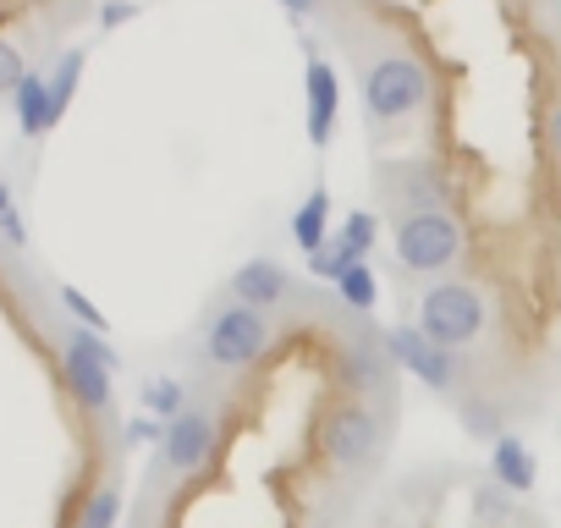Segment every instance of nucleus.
I'll return each mask as SVG.
<instances>
[{"label":"nucleus","mask_w":561,"mask_h":528,"mask_svg":"<svg viewBox=\"0 0 561 528\" xmlns=\"http://www.w3.org/2000/svg\"><path fill=\"white\" fill-rule=\"evenodd\" d=\"M380 198L397 204L402 215L413 209H451V182L435 160H413V165H391L380 176Z\"/></svg>","instance_id":"9b49d317"},{"label":"nucleus","mask_w":561,"mask_h":528,"mask_svg":"<svg viewBox=\"0 0 561 528\" xmlns=\"http://www.w3.org/2000/svg\"><path fill=\"white\" fill-rule=\"evenodd\" d=\"M457 424H462L468 440H490V446L506 435V413L490 397H457Z\"/></svg>","instance_id":"f3484780"},{"label":"nucleus","mask_w":561,"mask_h":528,"mask_svg":"<svg viewBox=\"0 0 561 528\" xmlns=\"http://www.w3.org/2000/svg\"><path fill=\"white\" fill-rule=\"evenodd\" d=\"M380 342H386L391 364L408 369L424 391H435V397H457V375H462V369H457V353L435 347L419 325H386Z\"/></svg>","instance_id":"6e6552de"},{"label":"nucleus","mask_w":561,"mask_h":528,"mask_svg":"<svg viewBox=\"0 0 561 528\" xmlns=\"http://www.w3.org/2000/svg\"><path fill=\"white\" fill-rule=\"evenodd\" d=\"M293 242L304 253H320L331 242V187H309V198L293 209Z\"/></svg>","instance_id":"2eb2a0df"},{"label":"nucleus","mask_w":561,"mask_h":528,"mask_svg":"<svg viewBox=\"0 0 561 528\" xmlns=\"http://www.w3.org/2000/svg\"><path fill=\"white\" fill-rule=\"evenodd\" d=\"M12 105H18V127H23V138H28V144H39V138L56 127L50 72H28V78H23V89L12 94Z\"/></svg>","instance_id":"4468645a"},{"label":"nucleus","mask_w":561,"mask_h":528,"mask_svg":"<svg viewBox=\"0 0 561 528\" xmlns=\"http://www.w3.org/2000/svg\"><path fill=\"white\" fill-rule=\"evenodd\" d=\"M138 397H144V413L160 418V424H171V418H182V413L193 408V402H187V386H182L176 375H149Z\"/></svg>","instance_id":"a211bd4d"},{"label":"nucleus","mask_w":561,"mask_h":528,"mask_svg":"<svg viewBox=\"0 0 561 528\" xmlns=\"http://www.w3.org/2000/svg\"><path fill=\"white\" fill-rule=\"evenodd\" d=\"M490 479H495V490H506V495H528V490L539 484V457H534V446H528L517 429H506V435L490 446Z\"/></svg>","instance_id":"ddd939ff"},{"label":"nucleus","mask_w":561,"mask_h":528,"mask_svg":"<svg viewBox=\"0 0 561 528\" xmlns=\"http://www.w3.org/2000/svg\"><path fill=\"white\" fill-rule=\"evenodd\" d=\"M116 369H122V353L100 331H83V325L61 331V380H67V391H72V402L83 413H111Z\"/></svg>","instance_id":"39448f33"},{"label":"nucleus","mask_w":561,"mask_h":528,"mask_svg":"<svg viewBox=\"0 0 561 528\" xmlns=\"http://www.w3.org/2000/svg\"><path fill=\"white\" fill-rule=\"evenodd\" d=\"M122 440H127V446H149V440L160 446V440H165V424L144 413V418H133V424H127V435H122Z\"/></svg>","instance_id":"b1692460"},{"label":"nucleus","mask_w":561,"mask_h":528,"mask_svg":"<svg viewBox=\"0 0 561 528\" xmlns=\"http://www.w3.org/2000/svg\"><path fill=\"white\" fill-rule=\"evenodd\" d=\"M413 325H419L435 347H446V353L473 347V342L490 331V298H484L479 287H468V282H430V287L419 292Z\"/></svg>","instance_id":"7ed1b4c3"},{"label":"nucleus","mask_w":561,"mask_h":528,"mask_svg":"<svg viewBox=\"0 0 561 528\" xmlns=\"http://www.w3.org/2000/svg\"><path fill=\"white\" fill-rule=\"evenodd\" d=\"M397 264L408 276H446L457 253H462V220L451 209H413V215H397Z\"/></svg>","instance_id":"20e7f679"},{"label":"nucleus","mask_w":561,"mask_h":528,"mask_svg":"<svg viewBox=\"0 0 561 528\" xmlns=\"http://www.w3.org/2000/svg\"><path fill=\"white\" fill-rule=\"evenodd\" d=\"M61 309L72 314V325H83V331H100V336H105V314H100L78 287H61Z\"/></svg>","instance_id":"4be33fe9"},{"label":"nucleus","mask_w":561,"mask_h":528,"mask_svg":"<svg viewBox=\"0 0 561 528\" xmlns=\"http://www.w3.org/2000/svg\"><path fill=\"white\" fill-rule=\"evenodd\" d=\"M83 67H89V50H83V45L61 50V61L50 67V100H56V122L72 111V94H78V83H83Z\"/></svg>","instance_id":"6ab92c4d"},{"label":"nucleus","mask_w":561,"mask_h":528,"mask_svg":"<svg viewBox=\"0 0 561 528\" xmlns=\"http://www.w3.org/2000/svg\"><path fill=\"white\" fill-rule=\"evenodd\" d=\"M226 298H231V303H242V309L275 314L280 303L293 298V271H287L280 259H270V253L242 259L237 271H231V282H226Z\"/></svg>","instance_id":"1a4fd4ad"},{"label":"nucleus","mask_w":561,"mask_h":528,"mask_svg":"<svg viewBox=\"0 0 561 528\" xmlns=\"http://www.w3.org/2000/svg\"><path fill=\"white\" fill-rule=\"evenodd\" d=\"M430 94H435V78L413 50H380V56L364 61L358 100H364V122L375 133H391V127L413 122L430 105Z\"/></svg>","instance_id":"f257e3e1"},{"label":"nucleus","mask_w":561,"mask_h":528,"mask_svg":"<svg viewBox=\"0 0 561 528\" xmlns=\"http://www.w3.org/2000/svg\"><path fill=\"white\" fill-rule=\"evenodd\" d=\"M275 342V320L259 314V309H242L231 298L209 303L204 325H198V358L220 375H237V369H253Z\"/></svg>","instance_id":"f03ea898"},{"label":"nucleus","mask_w":561,"mask_h":528,"mask_svg":"<svg viewBox=\"0 0 561 528\" xmlns=\"http://www.w3.org/2000/svg\"><path fill=\"white\" fill-rule=\"evenodd\" d=\"M133 528H154V517H149V501H144V512H138V523Z\"/></svg>","instance_id":"c756f323"},{"label":"nucleus","mask_w":561,"mask_h":528,"mask_svg":"<svg viewBox=\"0 0 561 528\" xmlns=\"http://www.w3.org/2000/svg\"><path fill=\"white\" fill-rule=\"evenodd\" d=\"M391 353H386V342L380 336H364V342H353L347 353H342V380H347V397H386V386H391ZM397 391V386H391Z\"/></svg>","instance_id":"f8f14e48"},{"label":"nucleus","mask_w":561,"mask_h":528,"mask_svg":"<svg viewBox=\"0 0 561 528\" xmlns=\"http://www.w3.org/2000/svg\"><path fill=\"white\" fill-rule=\"evenodd\" d=\"M215 440H220V413L215 408H187L182 418L165 424V440L154 451V490L176 484V479H193L209 457H215Z\"/></svg>","instance_id":"0eeeda50"},{"label":"nucleus","mask_w":561,"mask_h":528,"mask_svg":"<svg viewBox=\"0 0 561 528\" xmlns=\"http://www.w3.org/2000/svg\"><path fill=\"white\" fill-rule=\"evenodd\" d=\"M133 18H138V0H105L100 7V28H122Z\"/></svg>","instance_id":"393cba45"},{"label":"nucleus","mask_w":561,"mask_h":528,"mask_svg":"<svg viewBox=\"0 0 561 528\" xmlns=\"http://www.w3.org/2000/svg\"><path fill=\"white\" fill-rule=\"evenodd\" d=\"M331 242L342 248L347 264H369V253H375V242H380V215H375V209H353V215L331 231Z\"/></svg>","instance_id":"dca6fc26"},{"label":"nucleus","mask_w":561,"mask_h":528,"mask_svg":"<svg viewBox=\"0 0 561 528\" xmlns=\"http://www.w3.org/2000/svg\"><path fill=\"white\" fill-rule=\"evenodd\" d=\"M116 523H122V484L105 479V484L89 490V501L78 512V528H116Z\"/></svg>","instance_id":"aec40b11"},{"label":"nucleus","mask_w":561,"mask_h":528,"mask_svg":"<svg viewBox=\"0 0 561 528\" xmlns=\"http://www.w3.org/2000/svg\"><path fill=\"white\" fill-rule=\"evenodd\" d=\"M380 446H386V429H380L375 408L358 397H342L320 418V451L331 457L336 473H369L380 462Z\"/></svg>","instance_id":"423d86ee"},{"label":"nucleus","mask_w":561,"mask_h":528,"mask_svg":"<svg viewBox=\"0 0 561 528\" xmlns=\"http://www.w3.org/2000/svg\"><path fill=\"white\" fill-rule=\"evenodd\" d=\"M0 242H7V248H28V226H23V215L18 209H7V215H0Z\"/></svg>","instance_id":"a878e982"},{"label":"nucleus","mask_w":561,"mask_h":528,"mask_svg":"<svg viewBox=\"0 0 561 528\" xmlns=\"http://www.w3.org/2000/svg\"><path fill=\"white\" fill-rule=\"evenodd\" d=\"M23 78H28L23 50H18L12 39H0V94H18V89H23Z\"/></svg>","instance_id":"5701e85b"},{"label":"nucleus","mask_w":561,"mask_h":528,"mask_svg":"<svg viewBox=\"0 0 561 528\" xmlns=\"http://www.w3.org/2000/svg\"><path fill=\"white\" fill-rule=\"evenodd\" d=\"M545 133H550V149L561 154V100L550 105V116H545Z\"/></svg>","instance_id":"bb28decb"},{"label":"nucleus","mask_w":561,"mask_h":528,"mask_svg":"<svg viewBox=\"0 0 561 528\" xmlns=\"http://www.w3.org/2000/svg\"><path fill=\"white\" fill-rule=\"evenodd\" d=\"M304 116H309V144L325 149L336 133V116H342V78L320 56L314 39H309V61H304Z\"/></svg>","instance_id":"9d476101"},{"label":"nucleus","mask_w":561,"mask_h":528,"mask_svg":"<svg viewBox=\"0 0 561 528\" xmlns=\"http://www.w3.org/2000/svg\"><path fill=\"white\" fill-rule=\"evenodd\" d=\"M336 292H342V303H347L353 314H369V309L380 303V282H375L369 264H353V271H342Z\"/></svg>","instance_id":"412c9836"},{"label":"nucleus","mask_w":561,"mask_h":528,"mask_svg":"<svg viewBox=\"0 0 561 528\" xmlns=\"http://www.w3.org/2000/svg\"><path fill=\"white\" fill-rule=\"evenodd\" d=\"M7 209H18V204H12V187H7V176H0V215H7Z\"/></svg>","instance_id":"c85d7f7f"},{"label":"nucleus","mask_w":561,"mask_h":528,"mask_svg":"<svg viewBox=\"0 0 561 528\" xmlns=\"http://www.w3.org/2000/svg\"><path fill=\"white\" fill-rule=\"evenodd\" d=\"M280 7H287L293 18H309V12H320V0H280Z\"/></svg>","instance_id":"cd10ccee"}]
</instances>
